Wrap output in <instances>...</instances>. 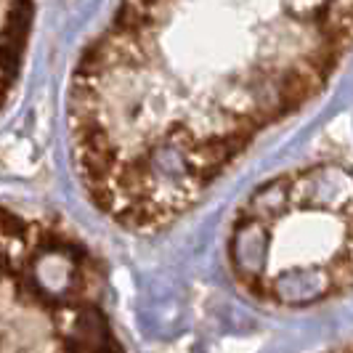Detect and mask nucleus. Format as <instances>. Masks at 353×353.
Segmentation results:
<instances>
[{"label": "nucleus", "instance_id": "obj_3", "mask_svg": "<svg viewBox=\"0 0 353 353\" xmlns=\"http://www.w3.org/2000/svg\"><path fill=\"white\" fill-rule=\"evenodd\" d=\"M324 353H353V340H348V343H343V345H337V348L324 351Z\"/></svg>", "mask_w": 353, "mask_h": 353}, {"label": "nucleus", "instance_id": "obj_1", "mask_svg": "<svg viewBox=\"0 0 353 353\" xmlns=\"http://www.w3.org/2000/svg\"><path fill=\"white\" fill-rule=\"evenodd\" d=\"M236 287L261 305L305 311L353 292V170L314 162L268 178L226 239Z\"/></svg>", "mask_w": 353, "mask_h": 353}, {"label": "nucleus", "instance_id": "obj_2", "mask_svg": "<svg viewBox=\"0 0 353 353\" xmlns=\"http://www.w3.org/2000/svg\"><path fill=\"white\" fill-rule=\"evenodd\" d=\"M0 353H128L101 261L59 223L0 208Z\"/></svg>", "mask_w": 353, "mask_h": 353}]
</instances>
